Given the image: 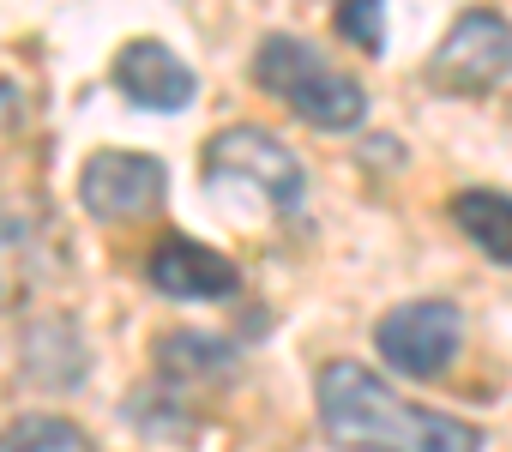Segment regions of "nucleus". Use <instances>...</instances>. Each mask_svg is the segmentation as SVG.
<instances>
[{"label": "nucleus", "mask_w": 512, "mask_h": 452, "mask_svg": "<svg viewBox=\"0 0 512 452\" xmlns=\"http://www.w3.org/2000/svg\"><path fill=\"white\" fill-rule=\"evenodd\" d=\"M512 73V25L500 13H458L428 55V85L440 97H488Z\"/></svg>", "instance_id": "39448f33"}, {"label": "nucleus", "mask_w": 512, "mask_h": 452, "mask_svg": "<svg viewBox=\"0 0 512 452\" xmlns=\"http://www.w3.org/2000/svg\"><path fill=\"white\" fill-rule=\"evenodd\" d=\"M320 434L338 452H482V428L398 398L362 362H326L314 380Z\"/></svg>", "instance_id": "f257e3e1"}, {"label": "nucleus", "mask_w": 512, "mask_h": 452, "mask_svg": "<svg viewBox=\"0 0 512 452\" xmlns=\"http://www.w3.org/2000/svg\"><path fill=\"white\" fill-rule=\"evenodd\" d=\"M338 31L356 49H368V55L386 49V19H380V7H368V0H344V7H338Z\"/></svg>", "instance_id": "9b49d317"}, {"label": "nucleus", "mask_w": 512, "mask_h": 452, "mask_svg": "<svg viewBox=\"0 0 512 452\" xmlns=\"http://www.w3.org/2000/svg\"><path fill=\"white\" fill-rule=\"evenodd\" d=\"M115 91L133 103V109H151V115H181L193 97H199V73L157 37H133L121 43L115 55Z\"/></svg>", "instance_id": "0eeeda50"}, {"label": "nucleus", "mask_w": 512, "mask_h": 452, "mask_svg": "<svg viewBox=\"0 0 512 452\" xmlns=\"http://www.w3.org/2000/svg\"><path fill=\"white\" fill-rule=\"evenodd\" d=\"M79 199L103 223H139V217L163 211L169 169L151 151H91L79 169Z\"/></svg>", "instance_id": "423d86ee"}, {"label": "nucleus", "mask_w": 512, "mask_h": 452, "mask_svg": "<svg viewBox=\"0 0 512 452\" xmlns=\"http://www.w3.org/2000/svg\"><path fill=\"white\" fill-rule=\"evenodd\" d=\"M0 452H103L73 416H55V410H31V416H13L0 428Z\"/></svg>", "instance_id": "9d476101"}, {"label": "nucleus", "mask_w": 512, "mask_h": 452, "mask_svg": "<svg viewBox=\"0 0 512 452\" xmlns=\"http://www.w3.org/2000/svg\"><path fill=\"white\" fill-rule=\"evenodd\" d=\"M253 85L266 97H278L290 115H302L308 127L320 133H350L368 121V91L356 73L332 67L308 37H290V31H272L253 49Z\"/></svg>", "instance_id": "f03ea898"}, {"label": "nucleus", "mask_w": 512, "mask_h": 452, "mask_svg": "<svg viewBox=\"0 0 512 452\" xmlns=\"http://www.w3.org/2000/svg\"><path fill=\"white\" fill-rule=\"evenodd\" d=\"M374 350H380L386 368L404 374V380H440V374L458 362V350H464V308L446 302V296L398 302V308L380 314Z\"/></svg>", "instance_id": "20e7f679"}, {"label": "nucleus", "mask_w": 512, "mask_h": 452, "mask_svg": "<svg viewBox=\"0 0 512 452\" xmlns=\"http://www.w3.org/2000/svg\"><path fill=\"white\" fill-rule=\"evenodd\" d=\"M452 223L470 236V248L494 266H512V193L500 187H458L452 193Z\"/></svg>", "instance_id": "1a4fd4ad"}, {"label": "nucleus", "mask_w": 512, "mask_h": 452, "mask_svg": "<svg viewBox=\"0 0 512 452\" xmlns=\"http://www.w3.org/2000/svg\"><path fill=\"white\" fill-rule=\"evenodd\" d=\"M199 181H205V193H217V199H223V193H229V199L253 193V199H260L266 211H278V217H296L302 199H308V169H302V157H296L278 133L253 127V121L223 127V133L205 139Z\"/></svg>", "instance_id": "7ed1b4c3"}, {"label": "nucleus", "mask_w": 512, "mask_h": 452, "mask_svg": "<svg viewBox=\"0 0 512 452\" xmlns=\"http://www.w3.org/2000/svg\"><path fill=\"white\" fill-rule=\"evenodd\" d=\"M145 278L169 302H229L241 290L235 260L205 248V242H193V236H163L151 248V260H145Z\"/></svg>", "instance_id": "6e6552de"}]
</instances>
